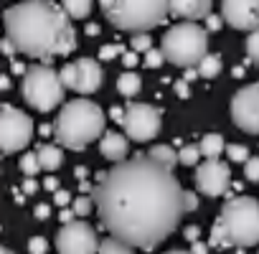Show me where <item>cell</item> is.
I'll return each mask as SVG.
<instances>
[{
  "instance_id": "6",
  "label": "cell",
  "mask_w": 259,
  "mask_h": 254,
  "mask_svg": "<svg viewBox=\"0 0 259 254\" xmlns=\"http://www.w3.org/2000/svg\"><path fill=\"white\" fill-rule=\"evenodd\" d=\"M163 54L173 66H198L201 59L208 54V31L201 28L196 21H181L163 36Z\"/></svg>"
},
{
  "instance_id": "36",
  "label": "cell",
  "mask_w": 259,
  "mask_h": 254,
  "mask_svg": "<svg viewBox=\"0 0 259 254\" xmlns=\"http://www.w3.org/2000/svg\"><path fill=\"white\" fill-rule=\"evenodd\" d=\"M173 89H176V94H178L181 99H188V97H191V89H188V79H178V81L173 84Z\"/></svg>"
},
{
  "instance_id": "54",
  "label": "cell",
  "mask_w": 259,
  "mask_h": 254,
  "mask_svg": "<svg viewBox=\"0 0 259 254\" xmlns=\"http://www.w3.org/2000/svg\"><path fill=\"white\" fill-rule=\"evenodd\" d=\"M0 254H16V251H11L8 246H3V249H0Z\"/></svg>"
},
{
  "instance_id": "20",
  "label": "cell",
  "mask_w": 259,
  "mask_h": 254,
  "mask_svg": "<svg viewBox=\"0 0 259 254\" xmlns=\"http://www.w3.org/2000/svg\"><path fill=\"white\" fill-rule=\"evenodd\" d=\"M153 160H158V163H163L165 168H176L178 163H181V155L170 148V145H153L150 148V153H148Z\"/></svg>"
},
{
  "instance_id": "40",
  "label": "cell",
  "mask_w": 259,
  "mask_h": 254,
  "mask_svg": "<svg viewBox=\"0 0 259 254\" xmlns=\"http://www.w3.org/2000/svg\"><path fill=\"white\" fill-rule=\"evenodd\" d=\"M3 54H6V56H8L11 61H13V56L18 54V49H16V44H13V41H11L8 36H6V41H3Z\"/></svg>"
},
{
  "instance_id": "50",
  "label": "cell",
  "mask_w": 259,
  "mask_h": 254,
  "mask_svg": "<svg viewBox=\"0 0 259 254\" xmlns=\"http://www.w3.org/2000/svg\"><path fill=\"white\" fill-rule=\"evenodd\" d=\"M99 33V26H87V36H97Z\"/></svg>"
},
{
  "instance_id": "24",
  "label": "cell",
  "mask_w": 259,
  "mask_h": 254,
  "mask_svg": "<svg viewBox=\"0 0 259 254\" xmlns=\"http://www.w3.org/2000/svg\"><path fill=\"white\" fill-rule=\"evenodd\" d=\"M71 208H74V214H76L79 219H84V216L92 214V208H97V201H94L92 193H87V196H76L74 203H71Z\"/></svg>"
},
{
  "instance_id": "32",
  "label": "cell",
  "mask_w": 259,
  "mask_h": 254,
  "mask_svg": "<svg viewBox=\"0 0 259 254\" xmlns=\"http://www.w3.org/2000/svg\"><path fill=\"white\" fill-rule=\"evenodd\" d=\"M163 61H168V59H165V54H163V49H150V51H145V64H148L150 69L160 66Z\"/></svg>"
},
{
  "instance_id": "33",
  "label": "cell",
  "mask_w": 259,
  "mask_h": 254,
  "mask_svg": "<svg viewBox=\"0 0 259 254\" xmlns=\"http://www.w3.org/2000/svg\"><path fill=\"white\" fill-rule=\"evenodd\" d=\"M46 249H49V241H46L44 236H33V239L28 241V251H31V254H46Z\"/></svg>"
},
{
  "instance_id": "1",
  "label": "cell",
  "mask_w": 259,
  "mask_h": 254,
  "mask_svg": "<svg viewBox=\"0 0 259 254\" xmlns=\"http://www.w3.org/2000/svg\"><path fill=\"white\" fill-rule=\"evenodd\" d=\"M102 226L140 249H155L181 224L186 214V191L173 168L150 155L127 158L112 171L97 176L92 191Z\"/></svg>"
},
{
  "instance_id": "4",
  "label": "cell",
  "mask_w": 259,
  "mask_h": 254,
  "mask_svg": "<svg viewBox=\"0 0 259 254\" xmlns=\"http://www.w3.org/2000/svg\"><path fill=\"white\" fill-rule=\"evenodd\" d=\"M104 18L130 33H145L170 16V0H99Z\"/></svg>"
},
{
  "instance_id": "51",
  "label": "cell",
  "mask_w": 259,
  "mask_h": 254,
  "mask_svg": "<svg viewBox=\"0 0 259 254\" xmlns=\"http://www.w3.org/2000/svg\"><path fill=\"white\" fill-rule=\"evenodd\" d=\"M0 87H3V89H8V87H11V79H8L6 74H3V76H0Z\"/></svg>"
},
{
  "instance_id": "22",
  "label": "cell",
  "mask_w": 259,
  "mask_h": 254,
  "mask_svg": "<svg viewBox=\"0 0 259 254\" xmlns=\"http://www.w3.org/2000/svg\"><path fill=\"white\" fill-rule=\"evenodd\" d=\"M61 6L66 8V13L74 18V21H81L92 13V6L94 0H61Z\"/></svg>"
},
{
  "instance_id": "52",
  "label": "cell",
  "mask_w": 259,
  "mask_h": 254,
  "mask_svg": "<svg viewBox=\"0 0 259 254\" xmlns=\"http://www.w3.org/2000/svg\"><path fill=\"white\" fill-rule=\"evenodd\" d=\"M234 76H244V69L241 66H234Z\"/></svg>"
},
{
  "instance_id": "10",
  "label": "cell",
  "mask_w": 259,
  "mask_h": 254,
  "mask_svg": "<svg viewBox=\"0 0 259 254\" xmlns=\"http://www.w3.org/2000/svg\"><path fill=\"white\" fill-rule=\"evenodd\" d=\"M56 249H59V254H99L97 231L84 219L61 224V229L56 234Z\"/></svg>"
},
{
  "instance_id": "23",
  "label": "cell",
  "mask_w": 259,
  "mask_h": 254,
  "mask_svg": "<svg viewBox=\"0 0 259 254\" xmlns=\"http://www.w3.org/2000/svg\"><path fill=\"white\" fill-rule=\"evenodd\" d=\"M198 74H201L203 79L219 76V74H221V59H219L216 54H206V56L201 59V64H198Z\"/></svg>"
},
{
  "instance_id": "34",
  "label": "cell",
  "mask_w": 259,
  "mask_h": 254,
  "mask_svg": "<svg viewBox=\"0 0 259 254\" xmlns=\"http://www.w3.org/2000/svg\"><path fill=\"white\" fill-rule=\"evenodd\" d=\"M203 23H206V31H208V33H216L226 21H224V16H213V13H211V16H206V21H203Z\"/></svg>"
},
{
  "instance_id": "44",
  "label": "cell",
  "mask_w": 259,
  "mask_h": 254,
  "mask_svg": "<svg viewBox=\"0 0 259 254\" xmlns=\"http://www.w3.org/2000/svg\"><path fill=\"white\" fill-rule=\"evenodd\" d=\"M61 224H69V221H74L76 219V214H74V208H61Z\"/></svg>"
},
{
  "instance_id": "41",
  "label": "cell",
  "mask_w": 259,
  "mask_h": 254,
  "mask_svg": "<svg viewBox=\"0 0 259 254\" xmlns=\"http://www.w3.org/2000/svg\"><path fill=\"white\" fill-rule=\"evenodd\" d=\"M21 191H23L26 196H31V193H36V191H38V183H36V181H33L31 176H28V178L23 181V186H21Z\"/></svg>"
},
{
  "instance_id": "25",
  "label": "cell",
  "mask_w": 259,
  "mask_h": 254,
  "mask_svg": "<svg viewBox=\"0 0 259 254\" xmlns=\"http://www.w3.org/2000/svg\"><path fill=\"white\" fill-rule=\"evenodd\" d=\"M21 171H23V176H38V171H41V160H38V153H26V155H21Z\"/></svg>"
},
{
  "instance_id": "29",
  "label": "cell",
  "mask_w": 259,
  "mask_h": 254,
  "mask_svg": "<svg viewBox=\"0 0 259 254\" xmlns=\"http://www.w3.org/2000/svg\"><path fill=\"white\" fill-rule=\"evenodd\" d=\"M133 49H135V51H150V49H153L150 33H148V31H145V33H135V36H133Z\"/></svg>"
},
{
  "instance_id": "37",
  "label": "cell",
  "mask_w": 259,
  "mask_h": 254,
  "mask_svg": "<svg viewBox=\"0 0 259 254\" xmlns=\"http://www.w3.org/2000/svg\"><path fill=\"white\" fill-rule=\"evenodd\" d=\"M69 201H71V193H69V191H54V203H56V206L64 208Z\"/></svg>"
},
{
  "instance_id": "46",
  "label": "cell",
  "mask_w": 259,
  "mask_h": 254,
  "mask_svg": "<svg viewBox=\"0 0 259 254\" xmlns=\"http://www.w3.org/2000/svg\"><path fill=\"white\" fill-rule=\"evenodd\" d=\"M44 188H46V191H59V181H56L54 176H49V178L44 181Z\"/></svg>"
},
{
  "instance_id": "42",
  "label": "cell",
  "mask_w": 259,
  "mask_h": 254,
  "mask_svg": "<svg viewBox=\"0 0 259 254\" xmlns=\"http://www.w3.org/2000/svg\"><path fill=\"white\" fill-rule=\"evenodd\" d=\"M198 208V196L193 191H186V211H196Z\"/></svg>"
},
{
  "instance_id": "19",
  "label": "cell",
  "mask_w": 259,
  "mask_h": 254,
  "mask_svg": "<svg viewBox=\"0 0 259 254\" xmlns=\"http://www.w3.org/2000/svg\"><path fill=\"white\" fill-rule=\"evenodd\" d=\"M140 87H143V79H140L138 74H133V71L119 74V79H117V92H119L122 97H127V99H133V97L140 92Z\"/></svg>"
},
{
  "instance_id": "14",
  "label": "cell",
  "mask_w": 259,
  "mask_h": 254,
  "mask_svg": "<svg viewBox=\"0 0 259 254\" xmlns=\"http://www.w3.org/2000/svg\"><path fill=\"white\" fill-rule=\"evenodd\" d=\"M224 21L244 33L259 28V0H221Z\"/></svg>"
},
{
  "instance_id": "39",
  "label": "cell",
  "mask_w": 259,
  "mask_h": 254,
  "mask_svg": "<svg viewBox=\"0 0 259 254\" xmlns=\"http://www.w3.org/2000/svg\"><path fill=\"white\" fill-rule=\"evenodd\" d=\"M33 216H36V219H38V221H46V219H49V216H51V208H49V206H46V203H38V206H36V208H33Z\"/></svg>"
},
{
  "instance_id": "16",
  "label": "cell",
  "mask_w": 259,
  "mask_h": 254,
  "mask_svg": "<svg viewBox=\"0 0 259 254\" xmlns=\"http://www.w3.org/2000/svg\"><path fill=\"white\" fill-rule=\"evenodd\" d=\"M127 140H130V138H124V135H119V133H104V138H102V143H99L102 158H107V160H112V163L127 160Z\"/></svg>"
},
{
  "instance_id": "15",
  "label": "cell",
  "mask_w": 259,
  "mask_h": 254,
  "mask_svg": "<svg viewBox=\"0 0 259 254\" xmlns=\"http://www.w3.org/2000/svg\"><path fill=\"white\" fill-rule=\"evenodd\" d=\"M213 0H170V16L181 21H206Z\"/></svg>"
},
{
  "instance_id": "43",
  "label": "cell",
  "mask_w": 259,
  "mask_h": 254,
  "mask_svg": "<svg viewBox=\"0 0 259 254\" xmlns=\"http://www.w3.org/2000/svg\"><path fill=\"white\" fill-rule=\"evenodd\" d=\"M208 246H211V244H203V241H193V244H191V254H208Z\"/></svg>"
},
{
  "instance_id": "30",
  "label": "cell",
  "mask_w": 259,
  "mask_h": 254,
  "mask_svg": "<svg viewBox=\"0 0 259 254\" xmlns=\"http://www.w3.org/2000/svg\"><path fill=\"white\" fill-rule=\"evenodd\" d=\"M244 176H246V181L259 183V158H249L244 163Z\"/></svg>"
},
{
  "instance_id": "28",
  "label": "cell",
  "mask_w": 259,
  "mask_h": 254,
  "mask_svg": "<svg viewBox=\"0 0 259 254\" xmlns=\"http://www.w3.org/2000/svg\"><path fill=\"white\" fill-rule=\"evenodd\" d=\"M246 54H249V59H251V61H256V64H259V28H256V31H251V33L246 36Z\"/></svg>"
},
{
  "instance_id": "3",
  "label": "cell",
  "mask_w": 259,
  "mask_h": 254,
  "mask_svg": "<svg viewBox=\"0 0 259 254\" xmlns=\"http://www.w3.org/2000/svg\"><path fill=\"white\" fill-rule=\"evenodd\" d=\"M107 124V114L102 107L92 99H71L61 107V112L54 119V138L61 148L69 150H84L89 143L102 138Z\"/></svg>"
},
{
  "instance_id": "2",
  "label": "cell",
  "mask_w": 259,
  "mask_h": 254,
  "mask_svg": "<svg viewBox=\"0 0 259 254\" xmlns=\"http://www.w3.org/2000/svg\"><path fill=\"white\" fill-rule=\"evenodd\" d=\"M3 21L18 54H26L33 61L49 64L51 59L66 56L76 49L74 18L64 6L51 0H23L6 11Z\"/></svg>"
},
{
  "instance_id": "27",
  "label": "cell",
  "mask_w": 259,
  "mask_h": 254,
  "mask_svg": "<svg viewBox=\"0 0 259 254\" xmlns=\"http://www.w3.org/2000/svg\"><path fill=\"white\" fill-rule=\"evenodd\" d=\"M226 155L234 163H246L249 160V148L246 145H226Z\"/></svg>"
},
{
  "instance_id": "9",
  "label": "cell",
  "mask_w": 259,
  "mask_h": 254,
  "mask_svg": "<svg viewBox=\"0 0 259 254\" xmlns=\"http://www.w3.org/2000/svg\"><path fill=\"white\" fill-rule=\"evenodd\" d=\"M163 112L148 102H130L124 107V135L133 140V143H150L158 133H160V124H163Z\"/></svg>"
},
{
  "instance_id": "53",
  "label": "cell",
  "mask_w": 259,
  "mask_h": 254,
  "mask_svg": "<svg viewBox=\"0 0 259 254\" xmlns=\"http://www.w3.org/2000/svg\"><path fill=\"white\" fill-rule=\"evenodd\" d=\"M165 254H191V251H183V249H170V251H165Z\"/></svg>"
},
{
  "instance_id": "13",
  "label": "cell",
  "mask_w": 259,
  "mask_h": 254,
  "mask_svg": "<svg viewBox=\"0 0 259 254\" xmlns=\"http://www.w3.org/2000/svg\"><path fill=\"white\" fill-rule=\"evenodd\" d=\"M193 181H196V188H198L203 196L216 198V196H224V193L229 191L231 171H229V165H226V163H221L219 158H213V160H208V158H206V160L196 168Z\"/></svg>"
},
{
  "instance_id": "31",
  "label": "cell",
  "mask_w": 259,
  "mask_h": 254,
  "mask_svg": "<svg viewBox=\"0 0 259 254\" xmlns=\"http://www.w3.org/2000/svg\"><path fill=\"white\" fill-rule=\"evenodd\" d=\"M119 54H124L122 44H109V46H102V49H99V59H102V61H112V59L119 56Z\"/></svg>"
},
{
  "instance_id": "38",
  "label": "cell",
  "mask_w": 259,
  "mask_h": 254,
  "mask_svg": "<svg viewBox=\"0 0 259 254\" xmlns=\"http://www.w3.org/2000/svg\"><path fill=\"white\" fill-rule=\"evenodd\" d=\"M198 236H201V229H198V226H186V229H183V239H186V241L193 244V241H198Z\"/></svg>"
},
{
  "instance_id": "18",
  "label": "cell",
  "mask_w": 259,
  "mask_h": 254,
  "mask_svg": "<svg viewBox=\"0 0 259 254\" xmlns=\"http://www.w3.org/2000/svg\"><path fill=\"white\" fill-rule=\"evenodd\" d=\"M198 145H201V155L208 158V160H213V158H219V155L224 153V135H219V133H208V135L201 138Z\"/></svg>"
},
{
  "instance_id": "35",
  "label": "cell",
  "mask_w": 259,
  "mask_h": 254,
  "mask_svg": "<svg viewBox=\"0 0 259 254\" xmlns=\"http://www.w3.org/2000/svg\"><path fill=\"white\" fill-rule=\"evenodd\" d=\"M138 54H140V51H135V49H133V51H124V54H122V64H124L127 69L138 66V61H140V56H138Z\"/></svg>"
},
{
  "instance_id": "5",
  "label": "cell",
  "mask_w": 259,
  "mask_h": 254,
  "mask_svg": "<svg viewBox=\"0 0 259 254\" xmlns=\"http://www.w3.org/2000/svg\"><path fill=\"white\" fill-rule=\"evenodd\" d=\"M216 224L224 229L226 246H256L259 244V201L251 196H234L219 211Z\"/></svg>"
},
{
  "instance_id": "17",
  "label": "cell",
  "mask_w": 259,
  "mask_h": 254,
  "mask_svg": "<svg viewBox=\"0 0 259 254\" xmlns=\"http://www.w3.org/2000/svg\"><path fill=\"white\" fill-rule=\"evenodd\" d=\"M38 160H41V168L44 171H56L64 165V153L59 145H38Z\"/></svg>"
},
{
  "instance_id": "45",
  "label": "cell",
  "mask_w": 259,
  "mask_h": 254,
  "mask_svg": "<svg viewBox=\"0 0 259 254\" xmlns=\"http://www.w3.org/2000/svg\"><path fill=\"white\" fill-rule=\"evenodd\" d=\"M11 69H13V74H18V76H23V74L28 71V66H23V64H18L16 59L11 61Z\"/></svg>"
},
{
  "instance_id": "21",
  "label": "cell",
  "mask_w": 259,
  "mask_h": 254,
  "mask_svg": "<svg viewBox=\"0 0 259 254\" xmlns=\"http://www.w3.org/2000/svg\"><path fill=\"white\" fill-rule=\"evenodd\" d=\"M133 249H135L133 244H127V241H122V239H117L112 234L99 244V254H135Z\"/></svg>"
},
{
  "instance_id": "26",
  "label": "cell",
  "mask_w": 259,
  "mask_h": 254,
  "mask_svg": "<svg viewBox=\"0 0 259 254\" xmlns=\"http://www.w3.org/2000/svg\"><path fill=\"white\" fill-rule=\"evenodd\" d=\"M181 163L183 165H196L198 163V158H203L201 155V145H186V148H181Z\"/></svg>"
},
{
  "instance_id": "7",
  "label": "cell",
  "mask_w": 259,
  "mask_h": 254,
  "mask_svg": "<svg viewBox=\"0 0 259 254\" xmlns=\"http://www.w3.org/2000/svg\"><path fill=\"white\" fill-rule=\"evenodd\" d=\"M21 89H23V99L28 102V107H33L36 112H51L61 104L66 84L61 79V71L51 69L44 61H36L23 74Z\"/></svg>"
},
{
  "instance_id": "48",
  "label": "cell",
  "mask_w": 259,
  "mask_h": 254,
  "mask_svg": "<svg viewBox=\"0 0 259 254\" xmlns=\"http://www.w3.org/2000/svg\"><path fill=\"white\" fill-rule=\"evenodd\" d=\"M74 176H76L79 181H87V176H89V171H87L84 165H76V171H74Z\"/></svg>"
},
{
  "instance_id": "8",
  "label": "cell",
  "mask_w": 259,
  "mask_h": 254,
  "mask_svg": "<svg viewBox=\"0 0 259 254\" xmlns=\"http://www.w3.org/2000/svg\"><path fill=\"white\" fill-rule=\"evenodd\" d=\"M33 140V119L16 109L13 104H3L0 109V148L3 155H13L23 150Z\"/></svg>"
},
{
  "instance_id": "49",
  "label": "cell",
  "mask_w": 259,
  "mask_h": 254,
  "mask_svg": "<svg viewBox=\"0 0 259 254\" xmlns=\"http://www.w3.org/2000/svg\"><path fill=\"white\" fill-rule=\"evenodd\" d=\"M196 76H201V74H198V69H193V66H191V69H186V76H183V79H188V81H193Z\"/></svg>"
},
{
  "instance_id": "12",
  "label": "cell",
  "mask_w": 259,
  "mask_h": 254,
  "mask_svg": "<svg viewBox=\"0 0 259 254\" xmlns=\"http://www.w3.org/2000/svg\"><path fill=\"white\" fill-rule=\"evenodd\" d=\"M61 79H64L66 89H71L76 94H94L102 87L104 74L94 59H76L61 69Z\"/></svg>"
},
{
  "instance_id": "11",
  "label": "cell",
  "mask_w": 259,
  "mask_h": 254,
  "mask_svg": "<svg viewBox=\"0 0 259 254\" xmlns=\"http://www.w3.org/2000/svg\"><path fill=\"white\" fill-rule=\"evenodd\" d=\"M231 119L239 130L259 135V81L241 87L231 97Z\"/></svg>"
},
{
  "instance_id": "47",
  "label": "cell",
  "mask_w": 259,
  "mask_h": 254,
  "mask_svg": "<svg viewBox=\"0 0 259 254\" xmlns=\"http://www.w3.org/2000/svg\"><path fill=\"white\" fill-rule=\"evenodd\" d=\"M109 114H112V119H114V122H119V124H122V119H124V112H122L119 107H112V109H109Z\"/></svg>"
}]
</instances>
